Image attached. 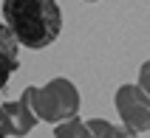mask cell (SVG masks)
<instances>
[{
	"instance_id": "cell-1",
	"label": "cell",
	"mask_w": 150,
	"mask_h": 138,
	"mask_svg": "<svg viewBox=\"0 0 150 138\" xmlns=\"http://www.w3.org/2000/svg\"><path fill=\"white\" fill-rule=\"evenodd\" d=\"M3 17L25 48H48L62 31V14L54 0H3Z\"/></svg>"
},
{
	"instance_id": "cell-2",
	"label": "cell",
	"mask_w": 150,
	"mask_h": 138,
	"mask_svg": "<svg viewBox=\"0 0 150 138\" xmlns=\"http://www.w3.org/2000/svg\"><path fill=\"white\" fill-rule=\"evenodd\" d=\"M23 99L31 104V110L37 113L40 121H65L71 116L79 113V93L68 79H54L45 88H25Z\"/></svg>"
},
{
	"instance_id": "cell-3",
	"label": "cell",
	"mask_w": 150,
	"mask_h": 138,
	"mask_svg": "<svg viewBox=\"0 0 150 138\" xmlns=\"http://www.w3.org/2000/svg\"><path fill=\"white\" fill-rule=\"evenodd\" d=\"M116 110L122 121L127 124V135H139L150 130V93H144L139 85H122L116 90Z\"/></svg>"
},
{
	"instance_id": "cell-4",
	"label": "cell",
	"mask_w": 150,
	"mask_h": 138,
	"mask_svg": "<svg viewBox=\"0 0 150 138\" xmlns=\"http://www.w3.org/2000/svg\"><path fill=\"white\" fill-rule=\"evenodd\" d=\"M17 48H20V42H17V37L11 34V28L0 23V90L6 88L8 76H11V73L17 71V65H20Z\"/></svg>"
},
{
	"instance_id": "cell-5",
	"label": "cell",
	"mask_w": 150,
	"mask_h": 138,
	"mask_svg": "<svg viewBox=\"0 0 150 138\" xmlns=\"http://www.w3.org/2000/svg\"><path fill=\"white\" fill-rule=\"evenodd\" d=\"M3 110H6L8 132H11V135H25V132H31V127L37 124V113L31 110V104H28L23 96H20V102H6Z\"/></svg>"
},
{
	"instance_id": "cell-6",
	"label": "cell",
	"mask_w": 150,
	"mask_h": 138,
	"mask_svg": "<svg viewBox=\"0 0 150 138\" xmlns=\"http://www.w3.org/2000/svg\"><path fill=\"white\" fill-rule=\"evenodd\" d=\"M54 135L57 138H68V135H91V132H88V124L85 121H79V118H76V116H71V118H68L65 124H59L57 130H54Z\"/></svg>"
},
{
	"instance_id": "cell-7",
	"label": "cell",
	"mask_w": 150,
	"mask_h": 138,
	"mask_svg": "<svg viewBox=\"0 0 150 138\" xmlns=\"http://www.w3.org/2000/svg\"><path fill=\"white\" fill-rule=\"evenodd\" d=\"M85 124H88V132H91V135H108V138L127 135L125 130H116V127H110V124L102 121V118H93V121H85Z\"/></svg>"
},
{
	"instance_id": "cell-8",
	"label": "cell",
	"mask_w": 150,
	"mask_h": 138,
	"mask_svg": "<svg viewBox=\"0 0 150 138\" xmlns=\"http://www.w3.org/2000/svg\"><path fill=\"white\" fill-rule=\"evenodd\" d=\"M139 88H142L144 93H150V59L142 65V71H139Z\"/></svg>"
},
{
	"instance_id": "cell-9",
	"label": "cell",
	"mask_w": 150,
	"mask_h": 138,
	"mask_svg": "<svg viewBox=\"0 0 150 138\" xmlns=\"http://www.w3.org/2000/svg\"><path fill=\"white\" fill-rule=\"evenodd\" d=\"M0 135H3V138L11 135V132H8V118H6V110H3V104H0Z\"/></svg>"
},
{
	"instance_id": "cell-10",
	"label": "cell",
	"mask_w": 150,
	"mask_h": 138,
	"mask_svg": "<svg viewBox=\"0 0 150 138\" xmlns=\"http://www.w3.org/2000/svg\"><path fill=\"white\" fill-rule=\"evenodd\" d=\"M88 3H93V0H88Z\"/></svg>"
}]
</instances>
